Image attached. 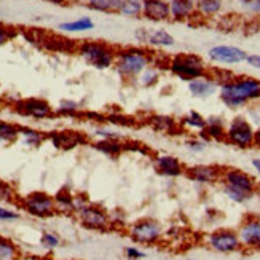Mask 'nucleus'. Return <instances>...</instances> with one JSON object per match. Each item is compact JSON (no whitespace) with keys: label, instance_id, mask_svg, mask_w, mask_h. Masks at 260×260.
<instances>
[{"label":"nucleus","instance_id":"1","mask_svg":"<svg viewBox=\"0 0 260 260\" xmlns=\"http://www.w3.org/2000/svg\"><path fill=\"white\" fill-rule=\"evenodd\" d=\"M217 93L225 107L238 110L249 103L260 101V80L249 75H235L232 80L219 85Z\"/></svg>","mask_w":260,"mask_h":260},{"label":"nucleus","instance_id":"2","mask_svg":"<svg viewBox=\"0 0 260 260\" xmlns=\"http://www.w3.org/2000/svg\"><path fill=\"white\" fill-rule=\"evenodd\" d=\"M153 66V53L142 47H125L117 50L114 69L121 80H136L147 67Z\"/></svg>","mask_w":260,"mask_h":260},{"label":"nucleus","instance_id":"3","mask_svg":"<svg viewBox=\"0 0 260 260\" xmlns=\"http://www.w3.org/2000/svg\"><path fill=\"white\" fill-rule=\"evenodd\" d=\"M75 53L94 69L106 71L114 67L117 50L101 40H83L77 43Z\"/></svg>","mask_w":260,"mask_h":260},{"label":"nucleus","instance_id":"4","mask_svg":"<svg viewBox=\"0 0 260 260\" xmlns=\"http://www.w3.org/2000/svg\"><path fill=\"white\" fill-rule=\"evenodd\" d=\"M168 71L176 75L179 80H184L187 83L209 74L205 59L195 53H179L173 58H169Z\"/></svg>","mask_w":260,"mask_h":260},{"label":"nucleus","instance_id":"5","mask_svg":"<svg viewBox=\"0 0 260 260\" xmlns=\"http://www.w3.org/2000/svg\"><path fill=\"white\" fill-rule=\"evenodd\" d=\"M255 128L244 115L233 117L225 128V142L236 149H252L255 147Z\"/></svg>","mask_w":260,"mask_h":260},{"label":"nucleus","instance_id":"6","mask_svg":"<svg viewBox=\"0 0 260 260\" xmlns=\"http://www.w3.org/2000/svg\"><path fill=\"white\" fill-rule=\"evenodd\" d=\"M128 235L134 243L153 246L161 241L165 232H163L161 223L158 220L145 217V219H139L134 223H131L128 229Z\"/></svg>","mask_w":260,"mask_h":260},{"label":"nucleus","instance_id":"7","mask_svg":"<svg viewBox=\"0 0 260 260\" xmlns=\"http://www.w3.org/2000/svg\"><path fill=\"white\" fill-rule=\"evenodd\" d=\"M15 114L24 118H30L36 121L50 120L54 117V109L47 99L42 98H22L13 103Z\"/></svg>","mask_w":260,"mask_h":260},{"label":"nucleus","instance_id":"8","mask_svg":"<svg viewBox=\"0 0 260 260\" xmlns=\"http://www.w3.org/2000/svg\"><path fill=\"white\" fill-rule=\"evenodd\" d=\"M19 205L32 217H39V219H48L58 212L56 211L54 198L48 193H45V191H32V193L19 200Z\"/></svg>","mask_w":260,"mask_h":260},{"label":"nucleus","instance_id":"9","mask_svg":"<svg viewBox=\"0 0 260 260\" xmlns=\"http://www.w3.org/2000/svg\"><path fill=\"white\" fill-rule=\"evenodd\" d=\"M206 244L209 249L219 254H232L241 249L238 232L232 229H219L211 232L206 236Z\"/></svg>","mask_w":260,"mask_h":260},{"label":"nucleus","instance_id":"10","mask_svg":"<svg viewBox=\"0 0 260 260\" xmlns=\"http://www.w3.org/2000/svg\"><path fill=\"white\" fill-rule=\"evenodd\" d=\"M220 182L222 185H227L230 188L243 191V193L251 195V197H254L257 191V180L251 174H247L246 171H241V169H236V168L222 169Z\"/></svg>","mask_w":260,"mask_h":260},{"label":"nucleus","instance_id":"11","mask_svg":"<svg viewBox=\"0 0 260 260\" xmlns=\"http://www.w3.org/2000/svg\"><path fill=\"white\" fill-rule=\"evenodd\" d=\"M75 214H77L78 220H80V223L85 229L96 230V232H106L110 227L109 214L101 206L91 205V203H88L86 206L78 209Z\"/></svg>","mask_w":260,"mask_h":260},{"label":"nucleus","instance_id":"12","mask_svg":"<svg viewBox=\"0 0 260 260\" xmlns=\"http://www.w3.org/2000/svg\"><path fill=\"white\" fill-rule=\"evenodd\" d=\"M47 141L53 144L54 149L58 150H74L78 145H83L88 142L86 134L77 129H54L47 133Z\"/></svg>","mask_w":260,"mask_h":260},{"label":"nucleus","instance_id":"13","mask_svg":"<svg viewBox=\"0 0 260 260\" xmlns=\"http://www.w3.org/2000/svg\"><path fill=\"white\" fill-rule=\"evenodd\" d=\"M246 58L247 53L240 47H233V45H216V47L209 48L208 51V59L220 66L241 64L246 61Z\"/></svg>","mask_w":260,"mask_h":260},{"label":"nucleus","instance_id":"14","mask_svg":"<svg viewBox=\"0 0 260 260\" xmlns=\"http://www.w3.org/2000/svg\"><path fill=\"white\" fill-rule=\"evenodd\" d=\"M238 238L244 249H260V216L249 214L244 217L238 229Z\"/></svg>","mask_w":260,"mask_h":260},{"label":"nucleus","instance_id":"15","mask_svg":"<svg viewBox=\"0 0 260 260\" xmlns=\"http://www.w3.org/2000/svg\"><path fill=\"white\" fill-rule=\"evenodd\" d=\"M185 176L200 185H214L220 182L222 168L216 165H195L185 168Z\"/></svg>","mask_w":260,"mask_h":260},{"label":"nucleus","instance_id":"16","mask_svg":"<svg viewBox=\"0 0 260 260\" xmlns=\"http://www.w3.org/2000/svg\"><path fill=\"white\" fill-rule=\"evenodd\" d=\"M153 166L158 174L169 179H176L185 174V166L177 156L171 153H158L153 156Z\"/></svg>","mask_w":260,"mask_h":260},{"label":"nucleus","instance_id":"17","mask_svg":"<svg viewBox=\"0 0 260 260\" xmlns=\"http://www.w3.org/2000/svg\"><path fill=\"white\" fill-rule=\"evenodd\" d=\"M142 16L152 22L169 21V2L166 0H142Z\"/></svg>","mask_w":260,"mask_h":260},{"label":"nucleus","instance_id":"18","mask_svg":"<svg viewBox=\"0 0 260 260\" xmlns=\"http://www.w3.org/2000/svg\"><path fill=\"white\" fill-rule=\"evenodd\" d=\"M187 88H188L190 96L195 99H209L219 91V85L214 82L209 75L190 80L187 83Z\"/></svg>","mask_w":260,"mask_h":260},{"label":"nucleus","instance_id":"19","mask_svg":"<svg viewBox=\"0 0 260 260\" xmlns=\"http://www.w3.org/2000/svg\"><path fill=\"white\" fill-rule=\"evenodd\" d=\"M225 128H227V123H225L223 117L220 115H209L206 117V126L201 133H198L200 138L205 141L211 142H225Z\"/></svg>","mask_w":260,"mask_h":260},{"label":"nucleus","instance_id":"20","mask_svg":"<svg viewBox=\"0 0 260 260\" xmlns=\"http://www.w3.org/2000/svg\"><path fill=\"white\" fill-rule=\"evenodd\" d=\"M147 125H149L153 131L161 133V134H169L174 136L182 131L179 125V120L171 117V115H165V114H153L147 118Z\"/></svg>","mask_w":260,"mask_h":260},{"label":"nucleus","instance_id":"21","mask_svg":"<svg viewBox=\"0 0 260 260\" xmlns=\"http://www.w3.org/2000/svg\"><path fill=\"white\" fill-rule=\"evenodd\" d=\"M197 13L195 0H169V16L176 22H185Z\"/></svg>","mask_w":260,"mask_h":260},{"label":"nucleus","instance_id":"22","mask_svg":"<svg viewBox=\"0 0 260 260\" xmlns=\"http://www.w3.org/2000/svg\"><path fill=\"white\" fill-rule=\"evenodd\" d=\"M42 47L50 51H54V53H72L77 50V42L67 39V37H62V36H58V34L47 32Z\"/></svg>","mask_w":260,"mask_h":260},{"label":"nucleus","instance_id":"23","mask_svg":"<svg viewBox=\"0 0 260 260\" xmlns=\"http://www.w3.org/2000/svg\"><path fill=\"white\" fill-rule=\"evenodd\" d=\"M145 45L153 48H171L176 45V39L166 29H153L147 32Z\"/></svg>","mask_w":260,"mask_h":260},{"label":"nucleus","instance_id":"24","mask_svg":"<svg viewBox=\"0 0 260 260\" xmlns=\"http://www.w3.org/2000/svg\"><path fill=\"white\" fill-rule=\"evenodd\" d=\"M19 139L26 147H30V149H39L47 141V133H43L37 128L32 126H22L19 128Z\"/></svg>","mask_w":260,"mask_h":260},{"label":"nucleus","instance_id":"25","mask_svg":"<svg viewBox=\"0 0 260 260\" xmlns=\"http://www.w3.org/2000/svg\"><path fill=\"white\" fill-rule=\"evenodd\" d=\"M179 125L182 131H193V133H201L206 126V117L200 114L198 110H190L179 120Z\"/></svg>","mask_w":260,"mask_h":260},{"label":"nucleus","instance_id":"26","mask_svg":"<svg viewBox=\"0 0 260 260\" xmlns=\"http://www.w3.org/2000/svg\"><path fill=\"white\" fill-rule=\"evenodd\" d=\"M82 114H83V104L75 99H61L54 109V117L58 115V117L82 118Z\"/></svg>","mask_w":260,"mask_h":260},{"label":"nucleus","instance_id":"27","mask_svg":"<svg viewBox=\"0 0 260 260\" xmlns=\"http://www.w3.org/2000/svg\"><path fill=\"white\" fill-rule=\"evenodd\" d=\"M197 13L203 19H212L220 15L223 10V0H195Z\"/></svg>","mask_w":260,"mask_h":260},{"label":"nucleus","instance_id":"28","mask_svg":"<svg viewBox=\"0 0 260 260\" xmlns=\"http://www.w3.org/2000/svg\"><path fill=\"white\" fill-rule=\"evenodd\" d=\"M61 32L67 34H82V32H89L94 29V21L89 16H82L72 21H64L58 26Z\"/></svg>","mask_w":260,"mask_h":260},{"label":"nucleus","instance_id":"29","mask_svg":"<svg viewBox=\"0 0 260 260\" xmlns=\"http://www.w3.org/2000/svg\"><path fill=\"white\" fill-rule=\"evenodd\" d=\"M93 147L107 156H120L125 152V139H106V141H94Z\"/></svg>","mask_w":260,"mask_h":260},{"label":"nucleus","instance_id":"30","mask_svg":"<svg viewBox=\"0 0 260 260\" xmlns=\"http://www.w3.org/2000/svg\"><path fill=\"white\" fill-rule=\"evenodd\" d=\"M54 205L56 211L61 214H75V206H74V195L67 188H61L54 197Z\"/></svg>","mask_w":260,"mask_h":260},{"label":"nucleus","instance_id":"31","mask_svg":"<svg viewBox=\"0 0 260 260\" xmlns=\"http://www.w3.org/2000/svg\"><path fill=\"white\" fill-rule=\"evenodd\" d=\"M21 125L13 121L0 120V144H13L19 139Z\"/></svg>","mask_w":260,"mask_h":260},{"label":"nucleus","instance_id":"32","mask_svg":"<svg viewBox=\"0 0 260 260\" xmlns=\"http://www.w3.org/2000/svg\"><path fill=\"white\" fill-rule=\"evenodd\" d=\"M121 0H91L86 7L98 13H114L118 15Z\"/></svg>","mask_w":260,"mask_h":260},{"label":"nucleus","instance_id":"33","mask_svg":"<svg viewBox=\"0 0 260 260\" xmlns=\"http://www.w3.org/2000/svg\"><path fill=\"white\" fill-rule=\"evenodd\" d=\"M136 82L139 83V86L142 88H153L155 85H158L160 82V69L155 66L147 67L144 72H141V75L136 78Z\"/></svg>","mask_w":260,"mask_h":260},{"label":"nucleus","instance_id":"34","mask_svg":"<svg viewBox=\"0 0 260 260\" xmlns=\"http://www.w3.org/2000/svg\"><path fill=\"white\" fill-rule=\"evenodd\" d=\"M118 15H123L126 18L142 16V0H121Z\"/></svg>","mask_w":260,"mask_h":260},{"label":"nucleus","instance_id":"35","mask_svg":"<svg viewBox=\"0 0 260 260\" xmlns=\"http://www.w3.org/2000/svg\"><path fill=\"white\" fill-rule=\"evenodd\" d=\"M93 138L96 141H106V139H123V134L118 133L115 129V126L112 125H107V123H104V125H98L94 129H93Z\"/></svg>","mask_w":260,"mask_h":260},{"label":"nucleus","instance_id":"36","mask_svg":"<svg viewBox=\"0 0 260 260\" xmlns=\"http://www.w3.org/2000/svg\"><path fill=\"white\" fill-rule=\"evenodd\" d=\"M19 249L18 246L4 236H0V260H18Z\"/></svg>","mask_w":260,"mask_h":260},{"label":"nucleus","instance_id":"37","mask_svg":"<svg viewBox=\"0 0 260 260\" xmlns=\"http://www.w3.org/2000/svg\"><path fill=\"white\" fill-rule=\"evenodd\" d=\"M106 123L115 128H131L134 125H138L136 118L128 117V115H115V114L106 115Z\"/></svg>","mask_w":260,"mask_h":260},{"label":"nucleus","instance_id":"38","mask_svg":"<svg viewBox=\"0 0 260 260\" xmlns=\"http://www.w3.org/2000/svg\"><path fill=\"white\" fill-rule=\"evenodd\" d=\"M184 145H185V149L191 153H203L206 149H208V145L209 142L205 141L203 138H200V136H191V138H187L184 141Z\"/></svg>","mask_w":260,"mask_h":260},{"label":"nucleus","instance_id":"39","mask_svg":"<svg viewBox=\"0 0 260 260\" xmlns=\"http://www.w3.org/2000/svg\"><path fill=\"white\" fill-rule=\"evenodd\" d=\"M40 244L43 249L54 251L61 246V238H59V235L54 232H43L40 236Z\"/></svg>","mask_w":260,"mask_h":260},{"label":"nucleus","instance_id":"40","mask_svg":"<svg viewBox=\"0 0 260 260\" xmlns=\"http://www.w3.org/2000/svg\"><path fill=\"white\" fill-rule=\"evenodd\" d=\"M222 191H223V195L227 197L230 201H233V203H236V205H244V203H247V201H251L254 197H251V195H246V193H243V191H238V190H235V188H230V187H227V185H222Z\"/></svg>","mask_w":260,"mask_h":260},{"label":"nucleus","instance_id":"41","mask_svg":"<svg viewBox=\"0 0 260 260\" xmlns=\"http://www.w3.org/2000/svg\"><path fill=\"white\" fill-rule=\"evenodd\" d=\"M18 29L13 26H7L4 22H0V47H4L8 42L15 40L18 37Z\"/></svg>","mask_w":260,"mask_h":260},{"label":"nucleus","instance_id":"42","mask_svg":"<svg viewBox=\"0 0 260 260\" xmlns=\"http://www.w3.org/2000/svg\"><path fill=\"white\" fill-rule=\"evenodd\" d=\"M244 13L251 18H260V0H238Z\"/></svg>","mask_w":260,"mask_h":260},{"label":"nucleus","instance_id":"43","mask_svg":"<svg viewBox=\"0 0 260 260\" xmlns=\"http://www.w3.org/2000/svg\"><path fill=\"white\" fill-rule=\"evenodd\" d=\"M125 152H133L139 155H150V149L139 141H125Z\"/></svg>","mask_w":260,"mask_h":260},{"label":"nucleus","instance_id":"44","mask_svg":"<svg viewBox=\"0 0 260 260\" xmlns=\"http://www.w3.org/2000/svg\"><path fill=\"white\" fill-rule=\"evenodd\" d=\"M16 200L15 188L7 182H0V201L2 203H11Z\"/></svg>","mask_w":260,"mask_h":260},{"label":"nucleus","instance_id":"45","mask_svg":"<svg viewBox=\"0 0 260 260\" xmlns=\"http://www.w3.org/2000/svg\"><path fill=\"white\" fill-rule=\"evenodd\" d=\"M21 216L19 212L13 211V209H8V208H4L0 206V222H15L18 220Z\"/></svg>","mask_w":260,"mask_h":260},{"label":"nucleus","instance_id":"46","mask_svg":"<svg viewBox=\"0 0 260 260\" xmlns=\"http://www.w3.org/2000/svg\"><path fill=\"white\" fill-rule=\"evenodd\" d=\"M125 254H126V258L128 260H141L145 257V252L141 251L138 246H129L125 249Z\"/></svg>","mask_w":260,"mask_h":260},{"label":"nucleus","instance_id":"47","mask_svg":"<svg viewBox=\"0 0 260 260\" xmlns=\"http://www.w3.org/2000/svg\"><path fill=\"white\" fill-rule=\"evenodd\" d=\"M246 62L249 64L252 69L260 71V54H247Z\"/></svg>","mask_w":260,"mask_h":260},{"label":"nucleus","instance_id":"48","mask_svg":"<svg viewBox=\"0 0 260 260\" xmlns=\"http://www.w3.org/2000/svg\"><path fill=\"white\" fill-rule=\"evenodd\" d=\"M147 32H149V29H145V27H139L138 30L134 32V37H136V40H138L139 43H144V45H145V40H147Z\"/></svg>","mask_w":260,"mask_h":260},{"label":"nucleus","instance_id":"49","mask_svg":"<svg viewBox=\"0 0 260 260\" xmlns=\"http://www.w3.org/2000/svg\"><path fill=\"white\" fill-rule=\"evenodd\" d=\"M45 2L53 4V5H58V7H66L71 4V0H45Z\"/></svg>","mask_w":260,"mask_h":260},{"label":"nucleus","instance_id":"50","mask_svg":"<svg viewBox=\"0 0 260 260\" xmlns=\"http://www.w3.org/2000/svg\"><path fill=\"white\" fill-rule=\"evenodd\" d=\"M251 165H252V168L255 169V173L260 176V158H254V160L251 161Z\"/></svg>","mask_w":260,"mask_h":260},{"label":"nucleus","instance_id":"51","mask_svg":"<svg viewBox=\"0 0 260 260\" xmlns=\"http://www.w3.org/2000/svg\"><path fill=\"white\" fill-rule=\"evenodd\" d=\"M254 142H255V147H258V149H260V126L255 128V139H254Z\"/></svg>","mask_w":260,"mask_h":260},{"label":"nucleus","instance_id":"52","mask_svg":"<svg viewBox=\"0 0 260 260\" xmlns=\"http://www.w3.org/2000/svg\"><path fill=\"white\" fill-rule=\"evenodd\" d=\"M71 2H74V4H78V5H88L91 0H71Z\"/></svg>","mask_w":260,"mask_h":260},{"label":"nucleus","instance_id":"53","mask_svg":"<svg viewBox=\"0 0 260 260\" xmlns=\"http://www.w3.org/2000/svg\"><path fill=\"white\" fill-rule=\"evenodd\" d=\"M2 104H4V99H2V98H0V107H2Z\"/></svg>","mask_w":260,"mask_h":260},{"label":"nucleus","instance_id":"54","mask_svg":"<svg viewBox=\"0 0 260 260\" xmlns=\"http://www.w3.org/2000/svg\"><path fill=\"white\" fill-rule=\"evenodd\" d=\"M188 260H195V258H188Z\"/></svg>","mask_w":260,"mask_h":260},{"label":"nucleus","instance_id":"55","mask_svg":"<svg viewBox=\"0 0 260 260\" xmlns=\"http://www.w3.org/2000/svg\"><path fill=\"white\" fill-rule=\"evenodd\" d=\"M48 260H53V258H48Z\"/></svg>","mask_w":260,"mask_h":260},{"label":"nucleus","instance_id":"56","mask_svg":"<svg viewBox=\"0 0 260 260\" xmlns=\"http://www.w3.org/2000/svg\"><path fill=\"white\" fill-rule=\"evenodd\" d=\"M258 21H260V18H258Z\"/></svg>","mask_w":260,"mask_h":260}]
</instances>
